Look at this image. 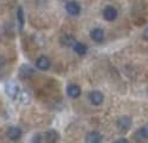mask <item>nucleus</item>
I'll return each mask as SVG.
<instances>
[{"label":"nucleus","mask_w":148,"mask_h":143,"mask_svg":"<svg viewBox=\"0 0 148 143\" xmlns=\"http://www.w3.org/2000/svg\"><path fill=\"white\" fill-rule=\"evenodd\" d=\"M66 92L71 98H78L81 94V88L77 83H69L67 86V88H66Z\"/></svg>","instance_id":"1a4fd4ad"},{"label":"nucleus","mask_w":148,"mask_h":143,"mask_svg":"<svg viewBox=\"0 0 148 143\" xmlns=\"http://www.w3.org/2000/svg\"><path fill=\"white\" fill-rule=\"evenodd\" d=\"M142 37L145 38L146 41H148V27H146L145 30H143V32H142Z\"/></svg>","instance_id":"6ab92c4d"},{"label":"nucleus","mask_w":148,"mask_h":143,"mask_svg":"<svg viewBox=\"0 0 148 143\" xmlns=\"http://www.w3.org/2000/svg\"><path fill=\"white\" fill-rule=\"evenodd\" d=\"M5 93L8 95L10 98L14 99L18 94H19V88L17 86V82L13 80H8L5 83Z\"/></svg>","instance_id":"f257e3e1"},{"label":"nucleus","mask_w":148,"mask_h":143,"mask_svg":"<svg viewBox=\"0 0 148 143\" xmlns=\"http://www.w3.org/2000/svg\"><path fill=\"white\" fill-rule=\"evenodd\" d=\"M88 99H90V101H91L92 105H96V106H98V105L103 104L104 95H103V93L99 92V91H92L88 94Z\"/></svg>","instance_id":"20e7f679"},{"label":"nucleus","mask_w":148,"mask_h":143,"mask_svg":"<svg viewBox=\"0 0 148 143\" xmlns=\"http://www.w3.org/2000/svg\"><path fill=\"white\" fill-rule=\"evenodd\" d=\"M135 138H136L137 141H141V142L148 140V124H146V125L141 127L140 129L136 131V136H135Z\"/></svg>","instance_id":"9b49d317"},{"label":"nucleus","mask_w":148,"mask_h":143,"mask_svg":"<svg viewBox=\"0 0 148 143\" xmlns=\"http://www.w3.org/2000/svg\"><path fill=\"white\" fill-rule=\"evenodd\" d=\"M132 118L130 117H128V116H124V117H121L118 120H117V127L119 129V131H122V132H125L128 131L129 129L132 128Z\"/></svg>","instance_id":"7ed1b4c3"},{"label":"nucleus","mask_w":148,"mask_h":143,"mask_svg":"<svg viewBox=\"0 0 148 143\" xmlns=\"http://www.w3.org/2000/svg\"><path fill=\"white\" fill-rule=\"evenodd\" d=\"M73 50L75 51L78 55L82 56V55H85L87 53V47L84 43H81V42H77L73 47Z\"/></svg>","instance_id":"2eb2a0df"},{"label":"nucleus","mask_w":148,"mask_h":143,"mask_svg":"<svg viewBox=\"0 0 148 143\" xmlns=\"http://www.w3.org/2000/svg\"><path fill=\"white\" fill-rule=\"evenodd\" d=\"M64 8H66L67 13L71 16H78L81 12V7L77 1H68L64 5Z\"/></svg>","instance_id":"39448f33"},{"label":"nucleus","mask_w":148,"mask_h":143,"mask_svg":"<svg viewBox=\"0 0 148 143\" xmlns=\"http://www.w3.org/2000/svg\"><path fill=\"white\" fill-rule=\"evenodd\" d=\"M90 37L92 38V41H95L97 43H100L104 40V31L101 27H93L90 31Z\"/></svg>","instance_id":"423d86ee"},{"label":"nucleus","mask_w":148,"mask_h":143,"mask_svg":"<svg viewBox=\"0 0 148 143\" xmlns=\"http://www.w3.org/2000/svg\"><path fill=\"white\" fill-rule=\"evenodd\" d=\"M117 14H118L117 8L114 7V6L109 5V6H106L103 10V17H104L105 21H108V22H114L115 19L117 18Z\"/></svg>","instance_id":"f03ea898"},{"label":"nucleus","mask_w":148,"mask_h":143,"mask_svg":"<svg viewBox=\"0 0 148 143\" xmlns=\"http://www.w3.org/2000/svg\"><path fill=\"white\" fill-rule=\"evenodd\" d=\"M31 143H42V141H41V136H40V135H36V136L32 138Z\"/></svg>","instance_id":"a211bd4d"},{"label":"nucleus","mask_w":148,"mask_h":143,"mask_svg":"<svg viewBox=\"0 0 148 143\" xmlns=\"http://www.w3.org/2000/svg\"><path fill=\"white\" fill-rule=\"evenodd\" d=\"M34 69L31 68L30 66H26V64H23L22 66V68L19 70V75L22 76L23 79H26V78H30V76L34 74Z\"/></svg>","instance_id":"f8f14e48"},{"label":"nucleus","mask_w":148,"mask_h":143,"mask_svg":"<svg viewBox=\"0 0 148 143\" xmlns=\"http://www.w3.org/2000/svg\"><path fill=\"white\" fill-rule=\"evenodd\" d=\"M17 22H18V29L19 31H23V27H24V11H23V7H18L17 10Z\"/></svg>","instance_id":"ddd939ff"},{"label":"nucleus","mask_w":148,"mask_h":143,"mask_svg":"<svg viewBox=\"0 0 148 143\" xmlns=\"http://www.w3.org/2000/svg\"><path fill=\"white\" fill-rule=\"evenodd\" d=\"M7 137L10 140H12V141L19 140L22 137V130L19 128H17V127L8 128V130H7Z\"/></svg>","instance_id":"9d476101"},{"label":"nucleus","mask_w":148,"mask_h":143,"mask_svg":"<svg viewBox=\"0 0 148 143\" xmlns=\"http://www.w3.org/2000/svg\"><path fill=\"white\" fill-rule=\"evenodd\" d=\"M19 99H21V101L23 103V104H27L30 101V94H29V92L27 91H25V90H22V91H19Z\"/></svg>","instance_id":"f3484780"},{"label":"nucleus","mask_w":148,"mask_h":143,"mask_svg":"<svg viewBox=\"0 0 148 143\" xmlns=\"http://www.w3.org/2000/svg\"><path fill=\"white\" fill-rule=\"evenodd\" d=\"M45 140L48 143H56V141L59 140V132L55 130H49L45 132Z\"/></svg>","instance_id":"4468645a"},{"label":"nucleus","mask_w":148,"mask_h":143,"mask_svg":"<svg viewBox=\"0 0 148 143\" xmlns=\"http://www.w3.org/2000/svg\"><path fill=\"white\" fill-rule=\"evenodd\" d=\"M36 67L41 70H48L50 68V61L47 56L42 55L36 60Z\"/></svg>","instance_id":"0eeeda50"},{"label":"nucleus","mask_w":148,"mask_h":143,"mask_svg":"<svg viewBox=\"0 0 148 143\" xmlns=\"http://www.w3.org/2000/svg\"><path fill=\"white\" fill-rule=\"evenodd\" d=\"M61 43H62L63 45H66V47H74V44L77 43V41L74 40L73 36L67 35V36H63V37L61 38Z\"/></svg>","instance_id":"dca6fc26"},{"label":"nucleus","mask_w":148,"mask_h":143,"mask_svg":"<svg viewBox=\"0 0 148 143\" xmlns=\"http://www.w3.org/2000/svg\"><path fill=\"white\" fill-rule=\"evenodd\" d=\"M115 143H129V141H128L127 138H119V140H117Z\"/></svg>","instance_id":"aec40b11"},{"label":"nucleus","mask_w":148,"mask_h":143,"mask_svg":"<svg viewBox=\"0 0 148 143\" xmlns=\"http://www.w3.org/2000/svg\"><path fill=\"white\" fill-rule=\"evenodd\" d=\"M103 136L97 131H91L88 132L85 137V143H101Z\"/></svg>","instance_id":"6e6552de"}]
</instances>
